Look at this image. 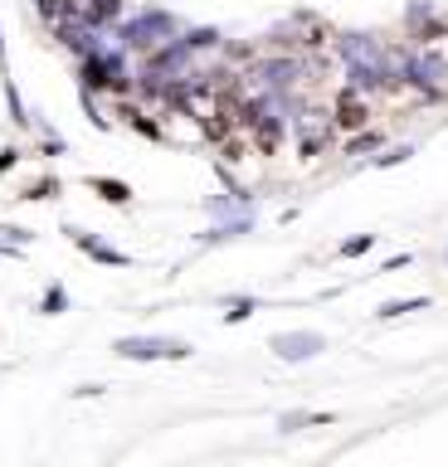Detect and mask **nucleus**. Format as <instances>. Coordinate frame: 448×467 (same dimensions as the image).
Here are the masks:
<instances>
[{
	"label": "nucleus",
	"mask_w": 448,
	"mask_h": 467,
	"mask_svg": "<svg viewBox=\"0 0 448 467\" xmlns=\"http://www.w3.org/2000/svg\"><path fill=\"white\" fill-rule=\"evenodd\" d=\"M112 350H118L122 360H185L191 356V346L171 341V336H122Z\"/></svg>",
	"instance_id": "1"
},
{
	"label": "nucleus",
	"mask_w": 448,
	"mask_h": 467,
	"mask_svg": "<svg viewBox=\"0 0 448 467\" xmlns=\"http://www.w3.org/2000/svg\"><path fill=\"white\" fill-rule=\"evenodd\" d=\"M322 336L317 331H283V336H273V350H278L283 360H307V356H322Z\"/></svg>",
	"instance_id": "2"
},
{
	"label": "nucleus",
	"mask_w": 448,
	"mask_h": 467,
	"mask_svg": "<svg viewBox=\"0 0 448 467\" xmlns=\"http://www.w3.org/2000/svg\"><path fill=\"white\" fill-rule=\"evenodd\" d=\"M370 122V112H366V102H360V98H337V127L341 131H360V127H366Z\"/></svg>",
	"instance_id": "3"
},
{
	"label": "nucleus",
	"mask_w": 448,
	"mask_h": 467,
	"mask_svg": "<svg viewBox=\"0 0 448 467\" xmlns=\"http://www.w3.org/2000/svg\"><path fill=\"white\" fill-rule=\"evenodd\" d=\"M68 239H74V244H83V248H89V254H93L98 263H127V254H118V248H108V244H93L83 229H68Z\"/></svg>",
	"instance_id": "4"
},
{
	"label": "nucleus",
	"mask_w": 448,
	"mask_h": 467,
	"mask_svg": "<svg viewBox=\"0 0 448 467\" xmlns=\"http://www.w3.org/2000/svg\"><path fill=\"white\" fill-rule=\"evenodd\" d=\"M89 185H93L108 204H127V200H132V190H127L122 181H89Z\"/></svg>",
	"instance_id": "5"
},
{
	"label": "nucleus",
	"mask_w": 448,
	"mask_h": 467,
	"mask_svg": "<svg viewBox=\"0 0 448 467\" xmlns=\"http://www.w3.org/2000/svg\"><path fill=\"white\" fill-rule=\"evenodd\" d=\"M414 306H424V297H410V302H390V306H380V317H400V312H414Z\"/></svg>",
	"instance_id": "6"
},
{
	"label": "nucleus",
	"mask_w": 448,
	"mask_h": 467,
	"mask_svg": "<svg viewBox=\"0 0 448 467\" xmlns=\"http://www.w3.org/2000/svg\"><path fill=\"white\" fill-rule=\"evenodd\" d=\"M366 248H370V234H360V239L341 244V254H346V258H356V254H366Z\"/></svg>",
	"instance_id": "7"
},
{
	"label": "nucleus",
	"mask_w": 448,
	"mask_h": 467,
	"mask_svg": "<svg viewBox=\"0 0 448 467\" xmlns=\"http://www.w3.org/2000/svg\"><path fill=\"white\" fill-rule=\"evenodd\" d=\"M45 312H64V287H49L45 292Z\"/></svg>",
	"instance_id": "8"
},
{
	"label": "nucleus",
	"mask_w": 448,
	"mask_h": 467,
	"mask_svg": "<svg viewBox=\"0 0 448 467\" xmlns=\"http://www.w3.org/2000/svg\"><path fill=\"white\" fill-rule=\"evenodd\" d=\"M249 312H254V302L244 297V302H234V306H229V312H224V321H244V317H249Z\"/></svg>",
	"instance_id": "9"
},
{
	"label": "nucleus",
	"mask_w": 448,
	"mask_h": 467,
	"mask_svg": "<svg viewBox=\"0 0 448 467\" xmlns=\"http://www.w3.org/2000/svg\"><path fill=\"white\" fill-rule=\"evenodd\" d=\"M302 423H312V419H307V414H283V419H278V429H283V433H293V429H302Z\"/></svg>",
	"instance_id": "10"
}]
</instances>
